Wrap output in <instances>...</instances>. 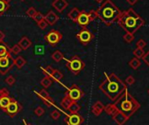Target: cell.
I'll return each mask as SVG.
<instances>
[{"label": "cell", "mask_w": 149, "mask_h": 125, "mask_svg": "<svg viewBox=\"0 0 149 125\" xmlns=\"http://www.w3.org/2000/svg\"><path fill=\"white\" fill-rule=\"evenodd\" d=\"M117 22L125 32L131 34H134L145 25V20L132 8L122 12Z\"/></svg>", "instance_id": "6da1fadb"}, {"label": "cell", "mask_w": 149, "mask_h": 125, "mask_svg": "<svg viewBox=\"0 0 149 125\" xmlns=\"http://www.w3.org/2000/svg\"><path fill=\"white\" fill-rule=\"evenodd\" d=\"M99 89L110 100L116 101L121 94L126 90V86L115 74H111L106 75L105 80L100 84Z\"/></svg>", "instance_id": "7a4b0ae2"}, {"label": "cell", "mask_w": 149, "mask_h": 125, "mask_svg": "<svg viewBox=\"0 0 149 125\" xmlns=\"http://www.w3.org/2000/svg\"><path fill=\"white\" fill-rule=\"evenodd\" d=\"M96 12L97 18L108 26L117 22L122 12L111 0H104Z\"/></svg>", "instance_id": "3957f363"}, {"label": "cell", "mask_w": 149, "mask_h": 125, "mask_svg": "<svg viewBox=\"0 0 149 125\" xmlns=\"http://www.w3.org/2000/svg\"><path fill=\"white\" fill-rule=\"evenodd\" d=\"M115 107L124 115L128 116L132 115L137 109V108H139V103L125 90L117 99Z\"/></svg>", "instance_id": "277c9868"}, {"label": "cell", "mask_w": 149, "mask_h": 125, "mask_svg": "<svg viewBox=\"0 0 149 125\" xmlns=\"http://www.w3.org/2000/svg\"><path fill=\"white\" fill-rule=\"evenodd\" d=\"M63 59L66 60V67L74 75H79L85 68V63L77 55L73 56L70 59H68L65 58Z\"/></svg>", "instance_id": "5b68a950"}, {"label": "cell", "mask_w": 149, "mask_h": 125, "mask_svg": "<svg viewBox=\"0 0 149 125\" xmlns=\"http://www.w3.org/2000/svg\"><path fill=\"white\" fill-rule=\"evenodd\" d=\"M14 66V59L11 53L0 57V74L2 75H6Z\"/></svg>", "instance_id": "8992f818"}, {"label": "cell", "mask_w": 149, "mask_h": 125, "mask_svg": "<svg viewBox=\"0 0 149 125\" xmlns=\"http://www.w3.org/2000/svg\"><path fill=\"white\" fill-rule=\"evenodd\" d=\"M97 18V12L94 10H91L90 12H86L85 11L80 12V14L78 16L77 23H78L82 27L87 26L90 23L94 21Z\"/></svg>", "instance_id": "52a82bcc"}, {"label": "cell", "mask_w": 149, "mask_h": 125, "mask_svg": "<svg viewBox=\"0 0 149 125\" xmlns=\"http://www.w3.org/2000/svg\"><path fill=\"white\" fill-rule=\"evenodd\" d=\"M84 95V91L77 85H72L65 92V96L72 102H77Z\"/></svg>", "instance_id": "ba28073f"}, {"label": "cell", "mask_w": 149, "mask_h": 125, "mask_svg": "<svg viewBox=\"0 0 149 125\" xmlns=\"http://www.w3.org/2000/svg\"><path fill=\"white\" fill-rule=\"evenodd\" d=\"M94 38H95L94 34L86 26L83 27L82 30L77 34V39L84 46H86V45L90 44Z\"/></svg>", "instance_id": "9c48e42d"}, {"label": "cell", "mask_w": 149, "mask_h": 125, "mask_svg": "<svg viewBox=\"0 0 149 125\" xmlns=\"http://www.w3.org/2000/svg\"><path fill=\"white\" fill-rule=\"evenodd\" d=\"M62 38H63L62 34L59 31L54 30V29L51 30L47 34H46L44 36L46 42L48 45H50L51 46H54L55 45L60 43V41L62 39Z\"/></svg>", "instance_id": "30bf717a"}, {"label": "cell", "mask_w": 149, "mask_h": 125, "mask_svg": "<svg viewBox=\"0 0 149 125\" xmlns=\"http://www.w3.org/2000/svg\"><path fill=\"white\" fill-rule=\"evenodd\" d=\"M22 110V106L19 103V102H17L15 99H12L11 102L9 103L8 107L6 108L5 112L10 116V117H14L15 115H17L20 111Z\"/></svg>", "instance_id": "8fae6325"}, {"label": "cell", "mask_w": 149, "mask_h": 125, "mask_svg": "<svg viewBox=\"0 0 149 125\" xmlns=\"http://www.w3.org/2000/svg\"><path fill=\"white\" fill-rule=\"evenodd\" d=\"M65 122H67L68 125H81L84 122V119L80 114L74 113V114L67 115V118L65 119Z\"/></svg>", "instance_id": "7c38bea8"}, {"label": "cell", "mask_w": 149, "mask_h": 125, "mask_svg": "<svg viewBox=\"0 0 149 125\" xmlns=\"http://www.w3.org/2000/svg\"><path fill=\"white\" fill-rule=\"evenodd\" d=\"M36 94H37L38 97L45 103V105H47V107L50 108L52 106H54V101L49 95V94L47 93V91H46L45 89H40Z\"/></svg>", "instance_id": "4fadbf2b"}, {"label": "cell", "mask_w": 149, "mask_h": 125, "mask_svg": "<svg viewBox=\"0 0 149 125\" xmlns=\"http://www.w3.org/2000/svg\"><path fill=\"white\" fill-rule=\"evenodd\" d=\"M44 19L47 21V25H50V26H54L57 23V21L60 19L59 16L53 11H50L48 12L45 16H44Z\"/></svg>", "instance_id": "5bb4252c"}, {"label": "cell", "mask_w": 149, "mask_h": 125, "mask_svg": "<svg viewBox=\"0 0 149 125\" xmlns=\"http://www.w3.org/2000/svg\"><path fill=\"white\" fill-rule=\"evenodd\" d=\"M53 7L57 10V12H62L68 6V3L66 1V0H54L52 3Z\"/></svg>", "instance_id": "9a60e30c"}, {"label": "cell", "mask_w": 149, "mask_h": 125, "mask_svg": "<svg viewBox=\"0 0 149 125\" xmlns=\"http://www.w3.org/2000/svg\"><path fill=\"white\" fill-rule=\"evenodd\" d=\"M32 41L27 38V37H23L19 41V43H18V45L20 46V48L22 49V50H27L31 46H32Z\"/></svg>", "instance_id": "2e32d148"}, {"label": "cell", "mask_w": 149, "mask_h": 125, "mask_svg": "<svg viewBox=\"0 0 149 125\" xmlns=\"http://www.w3.org/2000/svg\"><path fill=\"white\" fill-rule=\"evenodd\" d=\"M79 14H80V11L78 10V8L74 7V8H73V9L68 13V18L69 19H71V21H73V22H74V23H77Z\"/></svg>", "instance_id": "e0dca14e"}, {"label": "cell", "mask_w": 149, "mask_h": 125, "mask_svg": "<svg viewBox=\"0 0 149 125\" xmlns=\"http://www.w3.org/2000/svg\"><path fill=\"white\" fill-rule=\"evenodd\" d=\"M12 97H10L9 95L8 96H4V97H0V108L2 110H6V108L8 107L9 103L11 102L12 101Z\"/></svg>", "instance_id": "ac0fdd59"}, {"label": "cell", "mask_w": 149, "mask_h": 125, "mask_svg": "<svg viewBox=\"0 0 149 125\" xmlns=\"http://www.w3.org/2000/svg\"><path fill=\"white\" fill-rule=\"evenodd\" d=\"M8 53H11L9 46L4 41H0V57L5 56Z\"/></svg>", "instance_id": "d6986e66"}, {"label": "cell", "mask_w": 149, "mask_h": 125, "mask_svg": "<svg viewBox=\"0 0 149 125\" xmlns=\"http://www.w3.org/2000/svg\"><path fill=\"white\" fill-rule=\"evenodd\" d=\"M81 109V105L78 104L77 102H72L70 106L68 108V111L70 113V114H74V113H78Z\"/></svg>", "instance_id": "ffe728a7"}, {"label": "cell", "mask_w": 149, "mask_h": 125, "mask_svg": "<svg viewBox=\"0 0 149 125\" xmlns=\"http://www.w3.org/2000/svg\"><path fill=\"white\" fill-rule=\"evenodd\" d=\"M10 8V4L6 2L5 0H0V17L5 15V13Z\"/></svg>", "instance_id": "44dd1931"}, {"label": "cell", "mask_w": 149, "mask_h": 125, "mask_svg": "<svg viewBox=\"0 0 149 125\" xmlns=\"http://www.w3.org/2000/svg\"><path fill=\"white\" fill-rule=\"evenodd\" d=\"M103 109H104V105L102 104V102H97L94 104L93 108H92V112H93L96 115H99L101 114V112L103 111Z\"/></svg>", "instance_id": "7402d4cb"}, {"label": "cell", "mask_w": 149, "mask_h": 125, "mask_svg": "<svg viewBox=\"0 0 149 125\" xmlns=\"http://www.w3.org/2000/svg\"><path fill=\"white\" fill-rule=\"evenodd\" d=\"M26 64V60L22 56H18L16 59H14V65L19 69L22 68Z\"/></svg>", "instance_id": "603a6c76"}, {"label": "cell", "mask_w": 149, "mask_h": 125, "mask_svg": "<svg viewBox=\"0 0 149 125\" xmlns=\"http://www.w3.org/2000/svg\"><path fill=\"white\" fill-rule=\"evenodd\" d=\"M50 76L52 77V79H53L54 81H58V82L63 78V75H62L58 69H54Z\"/></svg>", "instance_id": "cb8c5ba5"}, {"label": "cell", "mask_w": 149, "mask_h": 125, "mask_svg": "<svg viewBox=\"0 0 149 125\" xmlns=\"http://www.w3.org/2000/svg\"><path fill=\"white\" fill-rule=\"evenodd\" d=\"M53 84V81L50 78V76H46L40 81V85L43 87V88H47Z\"/></svg>", "instance_id": "d4e9b609"}, {"label": "cell", "mask_w": 149, "mask_h": 125, "mask_svg": "<svg viewBox=\"0 0 149 125\" xmlns=\"http://www.w3.org/2000/svg\"><path fill=\"white\" fill-rule=\"evenodd\" d=\"M52 59H53L54 61H56V62H60L61 60H62V59H64V56H63V54H62V52H61V51L57 50V51H55V52L52 54Z\"/></svg>", "instance_id": "484cf974"}, {"label": "cell", "mask_w": 149, "mask_h": 125, "mask_svg": "<svg viewBox=\"0 0 149 125\" xmlns=\"http://www.w3.org/2000/svg\"><path fill=\"white\" fill-rule=\"evenodd\" d=\"M71 102H72V101H70L68 97L65 96V97L61 101V107H62L64 109H68V108L70 106Z\"/></svg>", "instance_id": "4316f807"}, {"label": "cell", "mask_w": 149, "mask_h": 125, "mask_svg": "<svg viewBox=\"0 0 149 125\" xmlns=\"http://www.w3.org/2000/svg\"><path fill=\"white\" fill-rule=\"evenodd\" d=\"M129 65H130L133 69H137V68L140 66V61H139L138 59L134 58V59H132L130 61Z\"/></svg>", "instance_id": "83f0119b"}, {"label": "cell", "mask_w": 149, "mask_h": 125, "mask_svg": "<svg viewBox=\"0 0 149 125\" xmlns=\"http://www.w3.org/2000/svg\"><path fill=\"white\" fill-rule=\"evenodd\" d=\"M123 39H124V40H125L126 43H132V42L134 40V35L126 32V33L123 36Z\"/></svg>", "instance_id": "f1b7e54d"}, {"label": "cell", "mask_w": 149, "mask_h": 125, "mask_svg": "<svg viewBox=\"0 0 149 125\" xmlns=\"http://www.w3.org/2000/svg\"><path fill=\"white\" fill-rule=\"evenodd\" d=\"M36 13H37V11L35 10L34 7H30V8L26 11V14L29 18H31V19H33V18L35 16Z\"/></svg>", "instance_id": "f546056e"}, {"label": "cell", "mask_w": 149, "mask_h": 125, "mask_svg": "<svg viewBox=\"0 0 149 125\" xmlns=\"http://www.w3.org/2000/svg\"><path fill=\"white\" fill-rule=\"evenodd\" d=\"M133 54L138 57V58H143V56L145 55V52L143 49H140V48H137L133 51Z\"/></svg>", "instance_id": "4dcf8cb0"}, {"label": "cell", "mask_w": 149, "mask_h": 125, "mask_svg": "<svg viewBox=\"0 0 149 125\" xmlns=\"http://www.w3.org/2000/svg\"><path fill=\"white\" fill-rule=\"evenodd\" d=\"M33 19L36 23H39L40 21H41V20H43V19H44V15H43L41 12H37V13H36V14H35V16L33 18Z\"/></svg>", "instance_id": "1f68e13d"}, {"label": "cell", "mask_w": 149, "mask_h": 125, "mask_svg": "<svg viewBox=\"0 0 149 125\" xmlns=\"http://www.w3.org/2000/svg\"><path fill=\"white\" fill-rule=\"evenodd\" d=\"M22 51V49L20 48V46L17 44V45H15V46H13L12 48H10V52H13V53H14V54H19L20 52Z\"/></svg>", "instance_id": "d6a6232c"}, {"label": "cell", "mask_w": 149, "mask_h": 125, "mask_svg": "<svg viewBox=\"0 0 149 125\" xmlns=\"http://www.w3.org/2000/svg\"><path fill=\"white\" fill-rule=\"evenodd\" d=\"M34 114H35L37 116H42V115L45 114V109H44L42 107H37V108L34 109Z\"/></svg>", "instance_id": "836d02e7"}, {"label": "cell", "mask_w": 149, "mask_h": 125, "mask_svg": "<svg viewBox=\"0 0 149 125\" xmlns=\"http://www.w3.org/2000/svg\"><path fill=\"white\" fill-rule=\"evenodd\" d=\"M6 83L8 84L9 86H13L15 82H16V79L13 76V75H9L6 79Z\"/></svg>", "instance_id": "e575fe53"}, {"label": "cell", "mask_w": 149, "mask_h": 125, "mask_svg": "<svg viewBox=\"0 0 149 125\" xmlns=\"http://www.w3.org/2000/svg\"><path fill=\"white\" fill-rule=\"evenodd\" d=\"M50 116L53 120H58L61 117V112L59 110H54L50 114Z\"/></svg>", "instance_id": "d590c367"}, {"label": "cell", "mask_w": 149, "mask_h": 125, "mask_svg": "<svg viewBox=\"0 0 149 125\" xmlns=\"http://www.w3.org/2000/svg\"><path fill=\"white\" fill-rule=\"evenodd\" d=\"M136 46H137V48H140V49H143L144 47H146V42L144 40V39H139L136 43Z\"/></svg>", "instance_id": "8d00e7d4"}, {"label": "cell", "mask_w": 149, "mask_h": 125, "mask_svg": "<svg viewBox=\"0 0 149 125\" xmlns=\"http://www.w3.org/2000/svg\"><path fill=\"white\" fill-rule=\"evenodd\" d=\"M116 110H118V109H117V108L115 107V105L110 104L109 106H107V107L105 108V111H106L108 114H111L112 112H114V111H116Z\"/></svg>", "instance_id": "74e56055"}, {"label": "cell", "mask_w": 149, "mask_h": 125, "mask_svg": "<svg viewBox=\"0 0 149 125\" xmlns=\"http://www.w3.org/2000/svg\"><path fill=\"white\" fill-rule=\"evenodd\" d=\"M53 70H54V68L51 67V66H47L46 68H44L42 71H43V73L45 74V75H47V76H50L51 75V74H52V72H53Z\"/></svg>", "instance_id": "f35d334b"}, {"label": "cell", "mask_w": 149, "mask_h": 125, "mask_svg": "<svg viewBox=\"0 0 149 125\" xmlns=\"http://www.w3.org/2000/svg\"><path fill=\"white\" fill-rule=\"evenodd\" d=\"M37 25H38V26L40 28V29H46L47 28V26H48L47 25V21L45 20V19H43V20H41V21H40L39 23H37Z\"/></svg>", "instance_id": "ab89813d"}, {"label": "cell", "mask_w": 149, "mask_h": 125, "mask_svg": "<svg viewBox=\"0 0 149 125\" xmlns=\"http://www.w3.org/2000/svg\"><path fill=\"white\" fill-rule=\"evenodd\" d=\"M10 95L9 91L6 88H2L0 89V97H4V96H8Z\"/></svg>", "instance_id": "60d3db41"}, {"label": "cell", "mask_w": 149, "mask_h": 125, "mask_svg": "<svg viewBox=\"0 0 149 125\" xmlns=\"http://www.w3.org/2000/svg\"><path fill=\"white\" fill-rule=\"evenodd\" d=\"M143 60L149 66V51L146 53H145V55L143 56Z\"/></svg>", "instance_id": "b9f144b4"}, {"label": "cell", "mask_w": 149, "mask_h": 125, "mask_svg": "<svg viewBox=\"0 0 149 125\" xmlns=\"http://www.w3.org/2000/svg\"><path fill=\"white\" fill-rule=\"evenodd\" d=\"M134 82V79L132 76H129L127 79H126V83L127 84H132Z\"/></svg>", "instance_id": "7bdbcfd3"}, {"label": "cell", "mask_w": 149, "mask_h": 125, "mask_svg": "<svg viewBox=\"0 0 149 125\" xmlns=\"http://www.w3.org/2000/svg\"><path fill=\"white\" fill-rule=\"evenodd\" d=\"M126 2H127L130 6H134L135 4H137L138 0H126Z\"/></svg>", "instance_id": "ee69618b"}, {"label": "cell", "mask_w": 149, "mask_h": 125, "mask_svg": "<svg viewBox=\"0 0 149 125\" xmlns=\"http://www.w3.org/2000/svg\"><path fill=\"white\" fill-rule=\"evenodd\" d=\"M5 38H6V34L2 31H0V41H4Z\"/></svg>", "instance_id": "f6af8a7d"}, {"label": "cell", "mask_w": 149, "mask_h": 125, "mask_svg": "<svg viewBox=\"0 0 149 125\" xmlns=\"http://www.w3.org/2000/svg\"><path fill=\"white\" fill-rule=\"evenodd\" d=\"M95 1H96L97 4H102V3L104 1V0H95Z\"/></svg>", "instance_id": "bcb514c9"}, {"label": "cell", "mask_w": 149, "mask_h": 125, "mask_svg": "<svg viewBox=\"0 0 149 125\" xmlns=\"http://www.w3.org/2000/svg\"><path fill=\"white\" fill-rule=\"evenodd\" d=\"M23 122L25 123V125H30V124H27V123H26V122L25 120H23Z\"/></svg>", "instance_id": "7dc6e473"}, {"label": "cell", "mask_w": 149, "mask_h": 125, "mask_svg": "<svg viewBox=\"0 0 149 125\" xmlns=\"http://www.w3.org/2000/svg\"><path fill=\"white\" fill-rule=\"evenodd\" d=\"M5 1H6V2H7V3H10V2L12 1V0H5Z\"/></svg>", "instance_id": "c3c4849f"}, {"label": "cell", "mask_w": 149, "mask_h": 125, "mask_svg": "<svg viewBox=\"0 0 149 125\" xmlns=\"http://www.w3.org/2000/svg\"><path fill=\"white\" fill-rule=\"evenodd\" d=\"M20 1H25V0H20Z\"/></svg>", "instance_id": "681fc988"}]
</instances>
